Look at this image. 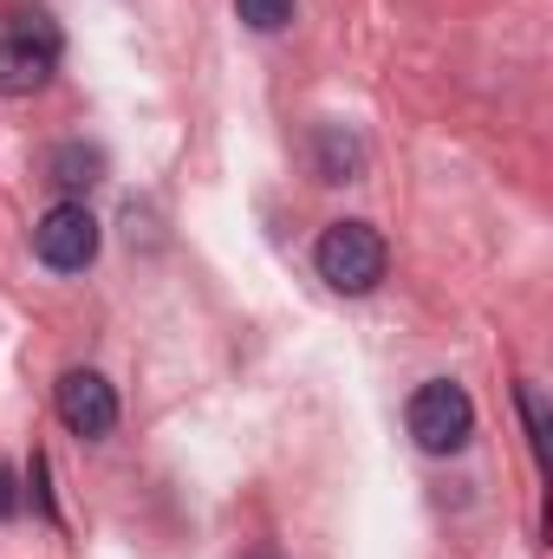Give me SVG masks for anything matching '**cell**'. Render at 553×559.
<instances>
[{
	"mask_svg": "<svg viewBox=\"0 0 553 559\" xmlns=\"http://www.w3.org/2000/svg\"><path fill=\"white\" fill-rule=\"evenodd\" d=\"M52 66H59V39L7 33V39H0V98H33V92H46Z\"/></svg>",
	"mask_w": 553,
	"mask_h": 559,
	"instance_id": "cell-5",
	"label": "cell"
},
{
	"mask_svg": "<svg viewBox=\"0 0 553 559\" xmlns=\"http://www.w3.org/2000/svg\"><path fill=\"white\" fill-rule=\"evenodd\" d=\"M33 254L52 274H85L98 261V222H92V209L85 202H52L33 222Z\"/></svg>",
	"mask_w": 553,
	"mask_h": 559,
	"instance_id": "cell-3",
	"label": "cell"
},
{
	"mask_svg": "<svg viewBox=\"0 0 553 559\" xmlns=\"http://www.w3.org/2000/svg\"><path fill=\"white\" fill-rule=\"evenodd\" d=\"M469 429H475V404H469L462 384H449V378L416 384V397H411L416 449H430V455H456V449L469 442Z\"/></svg>",
	"mask_w": 553,
	"mask_h": 559,
	"instance_id": "cell-2",
	"label": "cell"
},
{
	"mask_svg": "<svg viewBox=\"0 0 553 559\" xmlns=\"http://www.w3.org/2000/svg\"><path fill=\"white\" fill-rule=\"evenodd\" d=\"M52 404H59V423L72 436H111V423H118V391L98 371H66Z\"/></svg>",
	"mask_w": 553,
	"mask_h": 559,
	"instance_id": "cell-4",
	"label": "cell"
},
{
	"mask_svg": "<svg viewBox=\"0 0 553 559\" xmlns=\"http://www.w3.org/2000/svg\"><path fill=\"white\" fill-rule=\"evenodd\" d=\"M313 267L319 280L332 286V293H372L385 267H391V248H385V235L372 228V222H332L326 235H319V248H313Z\"/></svg>",
	"mask_w": 553,
	"mask_h": 559,
	"instance_id": "cell-1",
	"label": "cell"
},
{
	"mask_svg": "<svg viewBox=\"0 0 553 559\" xmlns=\"http://www.w3.org/2000/svg\"><path fill=\"white\" fill-rule=\"evenodd\" d=\"M20 514V481H13V468L0 462V521H13Z\"/></svg>",
	"mask_w": 553,
	"mask_h": 559,
	"instance_id": "cell-10",
	"label": "cell"
},
{
	"mask_svg": "<svg viewBox=\"0 0 553 559\" xmlns=\"http://www.w3.org/2000/svg\"><path fill=\"white\" fill-rule=\"evenodd\" d=\"M521 417H528V442H534V455H548V404H541L534 384H521Z\"/></svg>",
	"mask_w": 553,
	"mask_h": 559,
	"instance_id": "cell-9",
	"label": "cell"
},
{
	"mask_svg": "<svg viewBox=\"0 0 553 559\" xmlns=\"http://www.w3.org/2000/svg\"><path fill=\"white\" fill-rule=\"evenodd\" d=\"M319 150H326V156H319V176H326V182H352V169H358V143L339 138V124H326V131H319Z\"/></svg>",
	"mask_w": 553,
	"mask_h": 559,
	"instance_id": "cell-7",
	"label": "cell"
},
{
	"mask_svg": "<svg viewBox=\"0 0 553 559\" xmlns=\"http://www.w3.org/2000/svg\"><path fill=\"white\" fill-rule=\"evenodd\" d=\"M255 559H274V554H255Z\"/></svg>",
	"mask_w": 553,
	"mask_h": 559,
	"instance_id": "cell-11",
	"label": "cell"
},
{
	"mask_svg": "<svg viewBox=\"0 0 553 559\" xmlns=\"http://www.w3.org/2000/svg\"><path fill=\"white\" fill-rule=\"evenodd\" d=\"M242 7V20L255 26V33H280L286 20H293V0H235Z\"/></svg>",
	"mask_w": 553,
	"mask_h": 559,
	"instance_id": "cell-8",
	"label": "cell"
},
{
	"mask_svg": "<svg viewBox=\"0 0 553 559\" xmlns=\"http://www.w3.org/2000/svg\"><path fill=\"white\" fill-rule=\"evenodd\" d=\"M46 182H52L66 202H79L85 189L105 182V150H92V143H59V150H46Z\"/></svg>",
	"mask_w": 553,
	"mask_h": 559,
	"instance_id": "cell-6",
	"label": "cell"
}]
</instances>
